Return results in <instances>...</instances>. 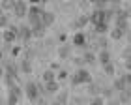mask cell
Instances as JSON below:
<instances>
[{
    "mask_svg": "<svg viewBox=\"0 0 131 105\" xmlns=\"http://www.w3.org/2000/svg\"><path fill=\"white\" fill-rule=\"evenodd\" d=\"M92 83V73L86 68H79L77 71L71 75V85L79 86V85H90Z\"/></svg>",
    "mask_w": 131,
    "mask_h": 105,
    "instance_id": "6da1fadb",
    "label": "cell"
},
{
    "mask_svg": "<svg viewBox=\"0 0 131 105\" xmlns=\"http://www.w3.org/2000/svg\"><path fill=\"white\" fill-rule=\"evenodd\" d=\"M25 94L26 98L30 101H39V98H41V88H39V85L38 83H26L25 85Z\"/></svg>",
    "mask_w": 131,
    "mask_h": 105,
    "instance_id": "7a4b0ae2",
    "label": "cell"
},
{
    "mask_svg": "<svg viewBox=\"0 0 131 105\" xmlns=\"http://www.w3.org/2000/svg\"><path fill=\"white\" fill-rule=\"evenodd\" d=\"M15 39H19V26L17 25H9V28H6V30L2 32V41L6 45H11Z\"/></svg>",
    "mask_w": 131,
    "mask_h": 105,
    "instance_id": "3957f363",
    "label": "cell"
},
{
    "mask_svg": "<svg viewBox=\"0 0 131 105\" xmlns=\"http://www.w3.org/2000/svg\"><path fill=\"white\" fill-rule=\"evenodd\" d=\"M45 9L43 6H30L28 8V21H30V25H38V23H41V17H43Z\"/></svg>",
    "mask_w": 131,
    "mask_h": 105,
    "instance_id": "277c9868",
    "label": "cell"
},
{
    "mask_svg": "<svg viewBox=\"0 0 131 105\" xmlns=\"http://www.w3.org/2000/svg\"><path fill=\"white\" fill-rule=\"evenodd\" d=\"M39 88H41V96H52V94H58L60 92V85L58 81H52V83H38Z\"/></svg>",
    "mask_w": 131,
    "mask_h": 105,
    "instance_id": "5b68a950",
    "label": "cell"
},
{
    "mask_svg": "<svg viewBox=\"0 0 131 105\" xmlns=\"http://www.w3.org/2000/svg\"><path fill=\"white\" fill-rule=\"evenodd\" d=\"M15 17H19V19H23V17H28V8H26V2L25 0H17L15 2V8L13 11H11Z\"/></svg>",
    "mask_w": 131,
    "mask_h": 105,
    "instance_id": "8992f818",
    "label": "cell"
},
{
    "mask_svg": "<svg viewBox=\"0 0 131 105\" xmlns=\"http://www.w3.org/2000/svg\"><path fill=\"white\" fill-rule=\"evenodd\" d=\"M71 43L75 45V47H79V49H86V45H88V38H86V34L84 32H77L73 39H71Z\"/></svg>",
    "mask_w": 131,
    "mask_h": 105,
    "instance_id": "52a82bcc",
    "label": "cell"
},
{
    "mask_svg": "<svg viewBox=\"0 0 131 105\" xmlns=\"http://www.w3.org/2000/svg\"><path fill=\"white\" fill-rule=\"evenodd\" d=\"M34 34H32V26H26V25H21L19 26V39L21 41H28V39H32Z\"/></svg>",
    "mask_w": 131,
    "mask_h": 105,
    "instance_id": "ba28073f",
    "label": "cell"
},
{
    "mask_svg": "<svg viewBox=\"0 0 131 105\" xmlns=\"http://www.w3.org/2000/svg\"><path fill=\"white\" fill-rule=\"evenodd\" d=\"M58 56L62 58V60H68L71 58V43H64L58 47Z\"/></svg>",
    "mask_w": 131,
    "mask_h": 105,
    "instance_id": "9c48e42d",
    "label": "cell"
},
{
    "mask_svg": "<svg viewBox=\"0 0 131 105\" xmlns=\"http://www.w3.org/2000/svg\"><path fill=\"white\" fill-rule=\"evenodd\" d=\"M112 88H114L118 94L127 88V83H126V79H124V75H122V77H116L114 81H112Z\"/></svg>",
    "mask_w": 131,
    "mask_h": 105,
    "instance_id": "30bf717a",
    "label": "cell"
},
{
    "mask_svg": "<svg viewBox=\"0 0 131 105\" xmlns=\"http://www.w3.org/2000/svg\"><path fill=\"white\" fill-rule=\"evenodd\" d=\"M88 23H90V15H81V17H77V19L73 21V28H77V30H81V28H84Z\"/></svg>",
    "mask_w": 131,
    "mask_h": 105,
    "instance_id": "8fae6325",
    "label": "cell"
},
{
    "mask_svg": "<svg viewBox=\"0 0 131 105\" xmlns=\"http://www.w3.org/2000/svg\"><path fill=\"white\" fill-rule=\"evenodd\" d=\"M19 69H21V73H26V75H30L32 73V62H30V58H21V64H19Z\"/></svg>",
    "mask_w": 131,
    "mask_h": 105,
    "instance_id": "7c38bea8",
    "label": "cell"
},
{
    "mask_svg": "<svg viewBox=\"0 0 131 105\" xmlns=\"http://www.w3.org/2000/svg\"><path fill=\"white\" fill-rule=\"evenodd\" d=\"M114 26H116V28H122L124 32H127V30H129V21H127V17H114Z\"/></svg>",
    "mask_w": 131,
    "mask_h": 105,
    "instance_id": "4fadbf2b",
    "label": "cell"
},
{
    "mask_svg": "<svg viewBox=\"0 0 131 105\" xmlns=\"http://www.w3.org/2000/svg\"><path fill=\"white\" fill-rule=\"evenodd\" d=\"M54 21H56V15L52 13V11H45L43 17H41V23H43L47 28H49L51 25H54Z\"/></svg>",
    "mask_w": 131,
    "mask_h": 105,
    "instance_id": "5bb4252c",
    "label": "cell"
},
{
    "mask_svg": "<svg viewBox=\"0 0 131 105\" xmlns=\"http://www.w3.org/2000/svg\"><path fill=\"white\" fill-rule=\"evenodd\" d=\"M45 30H47V26L43 25V23H38V25H34V26H32V34H34V38H43V36H45Z\"/></svg>",
    "mask_w": 131,
    "mask_h": 105,
    "instance_id": "9a60e30c",
    "label": "cell"
},
{
    "mask_svg": "<svg viewBox=\"0 0 131 105\" xmlns=\"http://www.w3.org/2000/svg\"><path fill=\"white\" fill-rule=\"evenodd\" d=\"M41 79H43V83H52V81L58 79V73L52 71V69H45L43 75H41Z\"/></svg>",
    "mask_w": 131,
    "mask_h": 105,
    "instance_id": "2e32d148",
    "label": "cell"
},
{
    "mask_svg": "<svg viewBox=\"0 0 131 105\" xmlns=\"http://www.w3.org/2000/svg\"><path fill=\"white\" fill-rule=\"evenodd\" d=\"M86 92L90 94L92 98H96V96H101V86L97 85V83H90L86 86Z\"/></svg>",
    "mask_w": 131,
    "mask_h": 105,
    "instance_id": "e0dca14e",
    "label": "cell"
},
{
    "mask_svg": "<svg viewBox=\"0 0 131 105\" xmlns=\"http://www.w3.org/2000/svg\"><path fill=\"white\" fill-rule=\"evenodd\" d=\"M118 101L120 103H131V86H127L124 92L118 94Z\"/></svg>",
    "mask_w": 131,
    "mask_h": 105,
    "instance_id": "ac0fdd59",
    "label": "cell"
},
{
    "mask_svg": "<svg viewBox=\"0 0 131 105\" xmlns=\"http://www.w3.org/2000/svg\"><path fill=\"white\" fill-rule=\"evenodd\" d=\"M82 60H84V64H88V66H94V64L97 62V56L94 55L92 51H84V55H82Z\"/></svg>",
    "mask_w": 131,
    "mask_h": 105,
    "instance_id": "d6986e66",
    "label": "cell"
},
{
    "mask_svg": "<svg viewBox=\"0 0 131 105\" xmlns=\"http://www.w3.org/2000/svg\"><path fill=\"white\" fill-rule=\"evenodd\" d=\"M97 60L101 62V66H107V64H111V52L109 51H99V55H97Z\"/></svg>",
    "mask_w": 131,
    "mask_h": 105,
    "instance_id": "ffe728a7",
    "label": "cell"
},
{
    "mask_svg": "<svg viewBox=\"0 0 131 105\" xmlns=\"http://www.w3.org/2000/svg\"><path fill=\"white\" fill-rule=\"evenodd\" d=\"M114 88H112V85L111 86H101V96H103L105 98V100H111V98L112 96H114Z\"/></svg>",
    "mask_w": 131,
    "mask_h": 105,
    "instance_id": "44dd1931",
    "label": "cell"
},
{
    "mask_svg": "<svg viewBox=\"0 0 131 105\" xmlns=\"http://www.w3.org/2000/svg\"><path fill=\"white\" fill-rule=\"evenodd\" d=\"M94 28H96V34H99V36H105V34L107 32H109V23H99V25H96V26H94Z\"/></svg>",
    "mask_w": 131,
    "mask_h": 105,
    "instance_id": "7402d4cb",
    "label": "cell"
},
{
    "mask_svg": "<svg viewBox=\"0 0 131 105\" xmlns=\"http://www.w3.org/2000/svg\"><path fill=\"white\" fill-rule=\"evenodd\" d=\"M68 100H69L68 92H64V90H62V92H58V94H56V100H54V101H56L58 105H66V103H69Z\"/></svg>",
    "mask_w": 131,
    "mask_h": 105,
    "instance_id": "603a6c76",
    "label": "cell"
},
{
    "mask_svg": "<svg viewBox=\"0 0 131 105\" xmlns=\"http://www.w3.org/2000/svg\"><path fill=\"white\" fill-rule=\"evenodd\" d=\"M124 36H126V32H124L122 28H116V26H114V28L111 30V38L114 39V41H118V39H122Z\"/></svg>",
    "mask_w": 131,
    "mask_h": 105,
    "instance_id": "cb8c5ba5",
    "label": "cell"
},
{
    "mask_svg": "<svg viewBox=\"0 0 131 105\" xmlns=\"http://www.w3.org/2000/svg\"><path fill=\"white\" fill-rule=\"evenodd\" d=\"M15 2H17V0H2V2H0V6H2V11H13Z\"/></svg>",
    "mask_w": 131,
    "mask_h": 105,
    "instance_id": "d4e9b609",
    "label": "cell"
},
{
    "mask_svg": "<svg viewBox=\"0 0 131 105\" xmlns=\"http://www.w3.org/2000/svg\"><path fill=\"white\" fill-rule=\"evenodd\" d=\"M96 45H97V49H99V51H105L107 47H109V41H107V38H105V36H101V38H97Z\"/></svg>",
    "mask_w": 131,
    "mask_h": 105,
    "instance_id": "484cf974",
    "label": "cell"
},
{
    "mask_svg": "<svg viewBox=\"0 0 131 105\" xmlns=\"http://www.w3.org/2000/svg\"><path fill=\"white\" fill-rule=\"evenodd\" d=\"M19 100H21L19 96H15V94H11V92H8V98H6V103H8V105H17V103H19Z\"/></svg>",
    "mask_w": 131,
    "mask_h": 105,
    "instance_id": "4316f807",
    "label": "cell"
},
{
    "mask_svg": "<svg viewBox=\"0 0 131 105\" xmlns=\"http://www.w3.org/2000/svg\"><path fill=\"white\" fill-rule=\"evenodd\" d=\"M0 26H2L4 30H6V28H9V17L6 15V11H2V15H0Z\"/></svg>",
    "mask_w": 131,
    "mask_h": 105,
    "instance_id": "83f0119b",
    "label": "cell"
},
{
    "mask_svg": "<svg viewBox=\"0 0 131 105\" xmlns=\"http://www.w3.org/2000/svg\"><path fill=\"white\" fill-rule=\"evenodd\" d=\"M88 105H107V103H105V98L103 96H96V98H92V100H90Z\"/></svg>",
    "mask_w": 131,
    "mask_h": 105,
    "instance_id": "f1b7e54d",
    "label": "cell"
},
{
    "mask_svg": "<svg viewBox=\"0 0 131 105\" xmlns=\"http://www.w3.org/2000/svg\"><path fill=\"white\" fill-rule=\"evenodd\" d=\"M103 71H105L107 75H114V73H116L114 64H107V66H103Z\"/></svg>",
    "mask_w": 131,
    "mask_h": 105,
    "instance_id": "f546056e",
    "label": "cell"
},
{
    "mask_svg": "<svg viewBox=\"0 0 131 105\" xmlns=\"http://www.w3.org/2000/svg\"><path fill=\"white\" fill-rule=\"evenodd\" d=\"M122 56H124V60H129V58H131V43L122 51Z\"/></svg>",
    "mask_w": 131,
    "mask_h": 105,
    "instance_id": "4dcf8cb0",
    "label": "cell"
},
{
    "mask_svg": "<svg viewBox=\"0 0 131 105\" xmlns=\"http://www.w3.org/2000/svg\"><path fill=\"white\" fill-rule=\"evenodd\" d=\"M68 71H66V69H60V71H58V81H66V79H68Z\"/></svg>",
    "mask_w": 131,
    "mask_h": 105,
    "instance_id": "1f68e13d",
    "label": "cell"
},
{
    "mask_svg": "<svg viewBox=\"0 0 131 105\" xmlns=\"http://www.w3.org/2000/svg\"><path fill=\"white\" fill-rule=\"evenodd\" d=\"M19 55H21V47H11V58H15Z\"/></svg>",
    "mask_w": 131,
    "mask_h": 105,
    "instance_id": "d6a6232c",
    "label": "cell"
},
{
    "mask_svg": "<svg viewBox=\"0 0 131 105\" xmlns=\"http://www.w3.org/2000/svg\"><path fill=\"white\" fill-rule=\"evenodd\" d=\"M84 101H86V100H84V98H81V96H75V98H73V103H75V105H82Z\"/></svg>",
    "mask_w": 131,
    "mask_h": 105,
    "instance_id": "836d02e7",
    "label": "cell"
},
{
    "mask_svg": "<svg viewBox=\"0 0 131 105\" xmlns=\"http://www.w3.org/2000/svg\"><path fill=\"white\" fill-rule=\"evenodd\" d=\"M124 68H126V71H131V58L129 60H124Z\"/></svg>",
    "mask_w": 131,
    "mask_h": 105,
    "instance_id": "e575fe53",
    "label": "cell"
},
{
    "mask_svg": "<svg viewBox=\"0 0 131 105\" xmlns=\"http://www.w3.org/2000/svg\"><path fill=\"white\" fill-rule=\"evenodd\" d=\"M124 79H126V83H127V86H131V71H127L126 75H124Z\"/></svg>",
    "mask_w": 131,
    "mask_h": 105,
    "instance_id": "d590c367",
    "label": "cell"
},
{
    "mask_svg": "<svg viewBox=\"0 0 131 105\" xmlns=\"http://www.w3.org/2000/svg\"><path fill=\"white\" fill-rule=\"evenodd\" d=\"M45 2H47V0H30V4H32V6H39V4L43 6Z\"/></svg>",
    "mask_w": 131,
    "mask_h": 105,
    "instance_id": "8d00e7d4",
    "label": "cell"
},
{
    "mask_svg": "<svg viewBox=\"0 0 131 105\" xmlns=\"http://www.w3.org/2000/svg\"><path fill=\"white\" fill-rule=\"evenodd\" d=\"M49 69H52V71H60V66H58V64L54 62V64H51V68Z\"/></svg>",
    "mask_w": 131,
    "mask_h": 105,
    "instance_id": "74e56055",
    "label": "cell"
},
{
    "mask_svg": "<svg viewBox=\"0 0 131 105\" xmlns=\"http://www.w3.org/2000/svg\"><path fill=\"white\" fill-rule=\"evenodd\" d=\"M107 105H120V101H112V100H111V101L107 103Z\"/></svg>",
    "mask_w": 131,
    "mask_h": 105,
    "instance_id": "f35d334b",
    "label": "cell"
},
{
    "mask_svg": "<svg viewBox=\"0 0 131 105\" xmlns=\"http://www.w3.org/2000/svg\"><path fill=\"white\" fill-rule=\"evenodd\" d=\"M112 2H118V0H112Z\"/></svg>",
    "mask_w": 131,
    "mask_h": 105,
    "instance_id": "ab89813d",
    "label": "cell"
},
{
    "mask_svg": "<svg viewBox=\"0 0 131 105\" xmlns=\"http://www.w3.org/2000/svg\"><path fill=\"white\" fill-rule=\"evenodd\" d=\"M66 105H71V103H66Z\"/></svg>",
    "mask_w": 131,
    "mask_h": 105,
    "instance_id": "60d3db41",
    "label": "cell"
}]
</instances>
